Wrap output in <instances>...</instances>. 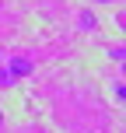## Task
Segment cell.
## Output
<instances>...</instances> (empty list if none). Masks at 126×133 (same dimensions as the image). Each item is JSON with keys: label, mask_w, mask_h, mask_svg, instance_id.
Returning <instances> with one entry per match:
<instances>
[{"label": "cell", "mask_w": 126, "mask_h": 133, "mask_svg": "<svg viewBox=\"0 0 126 133\" xmlns=\"http://www.w3.org/2000/svg\"><path fill=\"white\" fill-rule=\"evenodd\" d=\"M0 123H4V112H0Z\"/></svg>", "instance_id": "3957f363"}, {"label": "cell", "mask_w": 126, "mask_h": 133, "mask_svg": "<svg viewBox=\"0 0 126 133\" xmlns=\"http://www.w3.org/2000/svg\"><path fill=\"white\" fill-rule=\"evenodd\" d=\"M4 70L11 74V81L18 84L21 77H28V74H32V63H28L25 56H14V60H7V63H4Z\"/></svg>", "instance_id": "6da1fadb"}, {"label": "cell", "mask_w": 126, "mask_h": 133, "mask_svg": "<svg viewBox=\"0 0 126 133\" xmlns=\"http://www.w3.org/2000/svg\"><path fill=\"white\" fill-rule=\"evenodd\" d=\"M11 84H14L11 74H7V70H4V63H0V91H4V88H11Z\"/></svg>", "instance_id": "7a4b0ae2"}, {"label": "cell", "mask_w": 126, "mask_h": 133, "mask_svg": "<svg viewBox=\"0 0 126 133\" xmlns=\"http://www.w3.org/2000/svg\"><path fill=\"white\" fill-rule=\"evenodd\" d=\"M0 60H4V53H0Z\"/></svg>", "instance_id": "277c9868"}]
</instances>
